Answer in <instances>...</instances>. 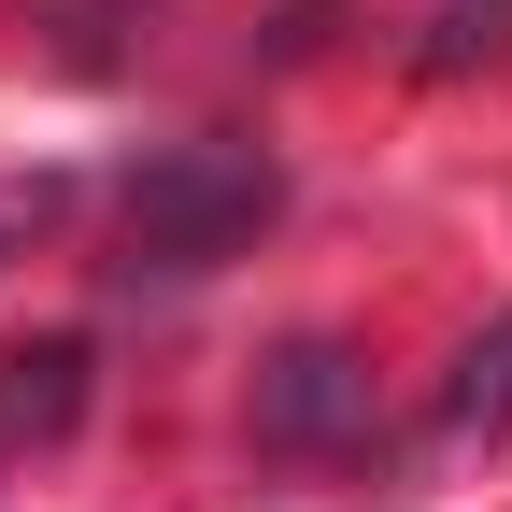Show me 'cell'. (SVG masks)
Returning <instances> with one entry per match:
<instances>
[{
  "mask_svg": "<svg viewBox=\"0 0 512 512\" xmlns=\"http://www.w3.org/2000/svg\"><path fill=\"white\" fill-rule=\"evenodd\" d=\"M285 171L256 143H157L143 171H128V271H214V256H242L256 228H271Z\"/></svg>",
  "mask_w": 512,
  "mask_h": 512,
  "instance_id": "cell-1",
  "label": "cell"
},
{
  "mask_svg": "<svg viewBox=\"0 0 512 512\" xmlns=\"http://www.w3.org/2000/svg\"><path fill=\"white\" fill-rule=\"evenodd\" d=\"M72 413H86V342H29V356H0V427L57 441Z\"/></svg>",
  "mask_w": 512,
  "mask_h": 512,
  "instance_id": "cell-3",
  "label": "cell"
},
{
  "mask_svg": "<svg viewBox=\"0 0 512 512\" xmlns=\"http://www.w3.org/2000/svg\"><path fill=\"white\" fill-rule=\"evenodd\" d=\"M356 413H370V370L342 342H285L256 370V441H271V456H313V441H342Z\"/></svg>",
  "mask_w": 512,
  "mask_h": 512,
  "instance_id": "cell-2",
  "label": "cell"
},
{
  "mask_svg": "<svg viewBox=\"0 0 512 512\" xmlns=\"http://www.w3.org/2000/svg\"><path fill=\"white\" fill-rule=\"evenodd\" d=\"M512 427V313L456 356V384H441V441H498Z\"/></svg>",
  "mask_w": 512,
  "mask_h": 512,
  "instance_id": "cell-4",
  "label": "cell"
}]
</instances>
